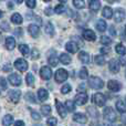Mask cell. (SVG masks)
Listing matches in <instances>:
<instances>
[{"instance_id":"8992f818","label":"cell","mask_w":126,"mask_h":126,"mask_svg":"<svg viewBox=\"0 0 126 126\" xmlns=\"http://www.w3.org/2000/svg\"><path fill=\"white\" fill-rule=\"evenodd\" d=\"M40 75L43 80H50L51 76H52V71H51L50 67L48 66H43L40 70Z\"/></svg>"},{"instance_id":"681fc988","label":"cell","mask_w":126,"mask_h":126,"mask_svg":"<svg viewBox=\"0 0 126 126\" xmlns=\"http://www.w3.org/2000/svg\"><path fill=\"white\" fill-rule=\"evenodd\" d=\"M110 31H111V35L115 37V35H116V32H115V29H114V27H113V26H112L111 28H110Z\"/></svg>"},{"instance_id":"5b68a950","label":"cell","mask_w":126,"mask_h":126,"mask_svg":"<svg viewBox=\"0 0 126 126\" xmlns=\"http://www.w3.org/2000/svg\"><path fill=\"white\" fill-rule=\"evenodd\" d=\"M15 66H16V69L19 70V71L24 72L28 70V62L23 59H18L17 61L15 62Z\"/></svg>"},{"instance_id":"9a60e30c","label":"cell","mask_w":126,"mask_h":126,"mask_svg":"<svg viewBox=\"0 0 126 126\" xmlns=\"http://www.w3.org/2000/svg\"><path fill=\"white\" fill-rule=\"evenodd\" d=\"M65 49H66V51L70 53H75V52H78V50H79V46L75 43V42L71 41V42H67L66 43Z\"/></svg>"},{"instance_id":"836d02e7","label":"cell","mask_w":126,"mask_h":126,"mask_svg":"<svg viewBox=\"0 0 126 126\" xmlns=\"http://www.w3.org/2000/svg\"><path fill=\"white\" fill-rule=\"evenodd\" d=\"M26 79H27V84H28V85H30V86H32V85L34 84V78H33V75H32V74H31V73L27 74Z\"/></svg>"},{"instance_id":"4fadbf2b","label":"cell","mask_w":126,"mask_h":126,"mask_svg":"<svg viewBox=\"0 0 126 126\" xmlns=\"http://www.w3.org/2000/svg\"><path fill=\"white\" fill-rule=\"evenodd\" d=\"M28 30H29V33H30L33 38H37L40 32V27L37 26V24H30V26L28 27Z\"/></svg>"},{"instance_id":"484cf974","label":"cell","mask_w":126,"mask_h":126,"mask_svg":"<svg viewBox=\"0 0 126 126\" xmlns=\"http://www.w3.org/2000/svg\"><path fill=\"white\" fill-rule=\"evenodd\" d=\"M12 122H13V117L11 115H6L2 118V124L4 126H10L12 124Z\"/></svg>"},{"instance_id":"60d3db41","label":"cell","mask_w":126,"mask_h":126,"mask_svg":"<svg viewBox=\"0 0 126 126\" xmlns=\"http://www.w3.org/2000/svg\"><path fill=\"white\" fill-rule=\"evenodd\" d=\"M80 78L82 79V80H85V79L87 78V70L85 69V67H83V69H81V71H80Z\"/></svg>"},{"instance_id":"83f0119b","label":"cell","mask_w":126,"mask_h":126,"mask_svg":"<svg viewBox=\"0 0 126 126\" xmlns=\"http://www.w3.org/2000/svg\"><path fill=\"white\" fill-rule=\"evenodd\" d=\"M41 113L44 116H48L51 114V106L50 105H42L41 106Z\"/></svg>"},{"instance_id":"d4e9b609","label":"cell","mask_w":126,"mask_h":126,"mask_svg":"<svg viewBox=\"0 0 126 126\" xmlns=\"http://www.w3.org/2000/svg\"><path fill=\"white\" fill-rule=\"evenodd\" d=\"M112 16H113V10H112V8L105 7V8L103 9V17L106 18V19H110V18H112Z\"/></svg>"},{"instance_id":"bcb514c9","label":"cell","mask_w":126,"mask_h":126,"mask_svg":"<svg viewBox=\"0 0 126 126\" xmlns=\"http://www.w3.org/2000/svg\"><path fill=\"white\" fill-rule=\"evenodd\" d=\"M0 84H1V86L3 87V89H7V82H6V80H4L3 78L0 79Z\"/></svg>"},{"instance_id":"7dc6e473","label":"cell","mask_w":126,"mask_h":126,"mask_svg":"<svg viewBox=\"0 0 126 126\" xmlns=\"http://www.w3.org/2000/svg\"><path fill=\"white\" fill-rule=\"evenodd\" d=\"M1 29L4 31H8L9 28H8V23L7 22H3V23H1Z\"/></svg>"},{"instance_id":"e575fe53","label":"cell","mask_w":126,"mask_h":126,"mask_svg":"<svg viewBox=\"0 0 126 126\" xmlns=\"http://www.w3.org/2000/svg\"><path fill=\"white\" fill-rule=\"evenodd\" d=\"M95 62H96V64H98V65H103L105 63V58L103 57V55H96L95 57Z\"/></svg>"},{"instance_id":"7a4b0ae2","label":"cell","mask_w":126,"mask_h":126,"mask_svg":"<svg viewBox=\"0 0 126 126\" xmlns=\"http://www.w3.org/2000/svg\"><path fill=\"white\" fill-rule=\"evenodd\" d=\"M89 85L94 90H98V89H102L104 86V82H103L102 79L97 78V76H92L90 78L89 80Z\"/></svg>"},{"instance_id":"11a10c76","label":"cell","mask_w":126,"mask_h":126,"mask_svg":"<svg viewBox=\"0 0 126 126\" xmlns=\"http://www.w3.org/2000/svg\"><path fill=\"white\" fill-rule=\"evenodd\" d=\"M121 126H125V125H124V124H122V125H121Z\"/></svg>"},{"instance_id":"7402d4cb","label":"cell","mask_w":126,"mask_h":126,"mask_svg":"<svg viewBox=\"0 0 126 126\" xmlns=\"http://www.w3.org/2000/svg\"><path fill=\"white\" fill-rule=\"evenodd\" d=\"M106 22L104 21V20H98L97 22H96V29H97L98 31H101V32H104L105 30H106Z\"/></svg>"},{"instance_id":"f546056e","label":"cell","mask_w":126,"mask_h":126,"mask_svg":"<svg viewBox=\"0 0 126 126\" xmlns=\"http://www.w3.org/2000/svg\"><path fill=\"white\" fill-rule=\"evenodd\" d=\"M46 33H48L49 35H53V34H54V27L52 26V23H51V22L47 23V26H46Z\"/></svg>"},{"instance_id":"e0dca14e","label":"cell","mask_w":126,"mask_h":126,"mask_svg":"<svg viewBox=\"0 0 126 126\" xmlns=\"http://www.w3.org/2000/svg\"><path fill=\"white\" fill-rule=\"evenodd\" d=\"M73 120H74V122H76V123H80V124H84V123H86L87 118H86V116H85L84 114H82V113H76V114H74Z\"/></svg>"},{"instance_id":"d6986e66","label":"cell","mask_w":126,"mask_h":126,"mask_svg":"<svg viewBox=\"0 0 126 126\" xmlns=\"http://www.w3.org/2000/svg\"><path fill=\"white\" fill-rule=\"evenodd\" d=\"M48 96H49V94L46 89H40L38 91V97H39V101H41V102H44L48 98Z\"/></svg>"},{"instance_id":"9c48e42d","label":"cell","mask_w":126,"mask_h":126,"mask_svg":"<svg viewBox=\"0 0 126 126\" xmlns=\"http://www.w3.org/2000/svg\"><path fill=\"white\" fill-rule=\"evenodd\" d=\"M107 86H109L110 91H112V92H118L121 90V84L116 80L109 81V84H107Z\"/></svg>"},{"instance_id":"ba28073f","label":"cell","mask_w":126,"mask_h":126,"mask_svg":"<svg viewBox=\"0 0 126 126\" xmlns=\"http://www.w3.org/2000/svg\"><path fill=\"white\" fill-rule=\"evenodd\" d=\"M8 96H9V98H10L12 102L17 103L18 101L20 100V97H21V92H20L19 90H12V91L9 92Z\"/></svg>"},{"instance_id":"44dd1931","label":"cell","mask_w":126,"mask_h":126,"mask_svg":"<svg viewBox=\"0 0 126 126\" xmlns=\"http://www.w3.org/2000/svg\"><path fill=\"white\" fill-rule=\"evenodd\" d=\"M6 47L8 50H13L16 47V40L12 37H9L6 39Z\"/></svg>"},{"instance_id":"f907efd6","label":"cell","mask_w":126,"mask_h":126,"mask_svg":"<svg viewBox=\"0 0 126 126\" xmlns=\"http://www.w3.org/2000/svg\"><path fill=\"white\" fill-rule=\"evenodd\" d=\"M15 126H24V123L22 122V121H17V122L15 123Z\"/></svg>"},{"instance_id":"1f68e13d","label":"cell","mask_w":126,"mask_h":126,"mask_svg":"<svg viewBox=\"0 0 126 126\" xmlns=\"http://www.w3.org/2000/svg\"><path fill=\"white\" fill-rule=\"evenodd\" d=\"M101 42H102V44H104V46H111L112 39L110 37H107V35H103V37L101 38Z\"/></svg>"},{"instance_id":"6da1fadb","label":"cell","mask_w":126,"mask_h":126,"mask_svg":"<svg viewBox=\"0 0 126 126\" xmlns=\"http://www.w3.org/2000/svg\"><path fill=\"white\" fill-rule=\"evenodd\" d=\"M103 116H104V120L110 123L115 122L116 118H117L115 112H114V110L112 107H105L104 112H103Z\"/></svg>"},{"instance_id":"603a6c76","label":"cell","mask_w":126,"mask_h":126,"mask_svg":"<svg viewBox=\"0 0 126 126\" xmlns=\"http://www.w3.org/2000/svg\"><path fill=\"white\" fill-rule=\"evenodd\" d=\"M11 21L13 22V23L16 24H20L22 23V17L20 13H13L12 16H11Z\"/></svg>"},{"instance_id":"cb8c5ba5","label":"cell","mask_w":126,"mask_h":126,"mask_svg":"<svg viewBox=\"0 0 126 126\" xmlns=\"http://www.w3.org/2000/svg\"><path fill=\"white\" fill-rule=\"evenodd\" d=\"M60 62L63 63V64H70L71 63V58H70L69 54L66 53H62L60 55Z\"/></svg>"},{"instance_id":"f6af8a7d","label":"cell","mask_w":126,"mask_h":126,"mask_svg":"<svg viewBox=\"0 0 126 126\" xmlns=\"http://www.w3.org/2000/svg\"><path fill=\"white\" fill-rule=\"evenodd\" d=\"M26 3H27V6H28L29 8H31V9L35 7V1L34 0H27Z\"/></svg>"},{"instance_id":"816d5d0a","label":"cell","mask_w":126,"mask_h":126,"mask_svg":"<svg viewBox=\"0 0 126 126\" xmlns=\"http://www.w3.org/2000/svg\"><path fill=\"white\" fill-rule=\"evenodd\" d=\"M121 63H122V65H125V59H124V55H123V57L121 58Z\"/></svg>"},{"instance_id":"3957f363","label":"cell","mask_w":126,"mask_h":126,"mask_svg":"<svg viewBox=\"0 0 126 126\" xmlns=\"http://www.w3.org/2000/svg\"><path fill=\"white\" fill-rule=\"evenodd\" d=\"M67 72L65 71L64 69H59L57 71V73H55V81H57V83H62L64 82L65 80L67 79Z\"/></svg>"},{"instance_id":"30bf717a","label":"cell","mask_w":126,"mask_h":126,"mask_svg":"<svg viewBox=\"0 0 126 126\" xmlns=\"http://www.w3.org/2000/svg\"><path fill=\"white\" fill-rule=\"evenodd\" d=\"M109 67H110V71H111L112 73H117V72L120 71V62L115 59H112L111 61H110Z\"/></svg>"},{"instance_id":"f35d334b","label":"cell","mask_w":126,"mask_h":126,"mask_svg":"<svg viewBox=\"0 0 126 126\" xmlns=\"http://www.w3.org/2000/svg\"><path fill=\"white\" fill-rule=\"evenodd\" d=\"M54 11L57 13H63L65 11V7L63 6L62 3H60V4H58L57 7H55V9H54Z\"/></svg>"},{"instance_id":"ab89813d","label":"cell","mask_w":126,"mask_h":126,"mask_svg":"<svg viewBox=\"0 0 126 126\" xmlns=\"http://www.w3.org/2000/svg\"><path fill=\"white\" fill-rule=\"evenodd\" d=\"M47 124L49 126H57L58 121H57V118H54V117H50V118H48V121H47Z\"/></svg>"},{"instance_id":"f1b7e54d","label":"cell","mask_w":126,"mask_h":126,"mask_svg":"<svg viewBox=\"0 0 126 126\" xmlns=\"http://www.w3.org/2000/svg\"><path fill=\"white\" fill-rule=\"evenodd\" d=\"M19 50H20V52L22 53V54L24 55V57H27V55L29 54V47L27 46V44H20L19 46Z\"/></svg>"},{"instance_id":"d6a6232c","label":"cell","mask_w":126,"mask_h":126,"mask_svg":"<svg viewBox=\"0 0 126 126\" xmlns=\"http://www.w3.org/2000/svg\"><path fill=\"white\" fill-rule=\"evenodd\" d=\"M115 50H116V52H117L118 54H121L122 57L125 54V47L123 46V44H117L116 48H115Z\"/></svg>"},{"instance_id":"d590c367","label":"cell","mask_w":126,"mask_h":126,"mask_svg":"<svg viewBox=\"0 0 126 126\" xmlns=\"http://www.w3.org/2000/svg\"><path fill=\"white\" fill-rule=\"evenodd\" d=\"M84 1H80V0H74L73 1V6L75 7L76 9H82L84 8Z\"/></svg>"},{"instance_id":"7bdbcfd3","label":"cell","mask_w":126,"mask_h":126,"mask_svg":"<svg viewBox=\"0 0 126 126\" xmlns=\"http://www.w3.org/2000/svg\"><path fill=\"white\" fill-rule=\"evenodd\" d=\"M26 98H27V101H30V102H32V103H35V102H37V101L33 98V94H32V93H27Z\"/></svg>"},{"instance_id":"277c9868","label":"cell","mask_w":126,"mask_h":126,"mask_svg":"<svg viewBox=\"0 0 126 126\" xmlns=\"http://www.w3.org/2000/svg\"><path fill=\"white\" fill-rule=\"evenodd\" d=\"M93 101L97 106H103V105L105 104V102H106V97H105V95L102 93H96V94H94V96H93Z\"/></svg>"},{"instance_id":"52a82bcc","label":"cell","mask_w":126,"mask_h":126,"mask_svg":"<svg viewBox=\"0 0 126 126\" xmlns=\"http://www.w3.org/2000/svg\"><path fill=\"white\" fill-rule=\"evenodd\" d=\"M8 80L13 86H19V85L21 84V78H20V75H18V74H16V73L10 74Z\"/></svg>"},{"instance_id":"b9f144b4","label":"cell","mask_w":126,"mask_h":126,"mask_svg":"<svg viewBox=\"0 0 126 126\" xmlns=\"http://www.w3.org/2000/svg\"><path fill=\"white\" fill-rule=\"evenodd\" d=\"M31 116H32V118H33V120H35V121H40V118H41V116L39 115V113H38V112H35V111L31 112Z\"/></svg>"},{"instance_id":"8fae6325","label":"cell","mask_w":126,"mask_h":126,"mask_svg":"<svg viewBox=\"0 0 126 126\" xmlns=\"http://www.w3.org/2000/svg\"><path fill=\"white\" fill-rule=\"evenodd\" d=\"M125 19V11L123 9H117L114 12V20L116 22H122Z\"/></svg>"},{"instance_id":"db71d44e","label":"cell","mask_w":126,"mask_h":126,"mask_svg":"<svg viewBox=\"0 0 126 126\" xmlns=\"http://www.w3.org/2000/svg\"><path fill=\"white\" fill-rule=\"evenodd\" d=\"M1 17H2V11L0 10V18H1Z\"/></svg>"},{"instance_id":"c3c4849f","label":"cell","mask_w":126,"mask_h":126,"mask_svg":"<svg viewBox=\"0 0 126 126\" xmlns=\"http://www.w3.org/2000/svg\"><path fill=\"white\" fill-rule=\"evenodd\" d=\"M44 12H46V15H49V16H50V15H52V13H53V11H52V8H47Z\"/></svg>"},{"instance_id":"7c38bea8","label":"cell","mask_w":126,"mask_h":126,"mask_svg":"<svg viewBox=\"0 0 126 126\" xmlns=\"http://www.w3.org/2000/svg\"><path fill=\"white\" fill-rule=\"evenodd\" d=\"M87 102V95L86 93H79L75 96V103L78 105H83Z\"/></svg>"},{"instance_id":"8d00e7d4","label":"cell","mask_w":126,"mask_h":126,"mask_svg":"<svg viewBox=\"0 0 126 126\" xmlns=\"http://www.w3.org/2000/svg\"><path fill=\"white\" fill-rule=\"evenodd\" d=\"M49 63H50V65H52V66H57L58 64V58L55 57V55H51L50 58H49Z\"/></svg>"},{"instance_id":"5bb4252c","label":"cell","mask_w":126,"mask_h":126,"mask_svg":"<svg viewBox=\"0 0 126 126\" xmlns=\"http://www.w3.org/2000/svg\"><path fill=\"white\" fill-rule=\"evenodd\" d=\"M55 105H57V111L59 113V115H61V117H65L66 116V110L65 106L59 101H55Z\"/></svg>"},{"instance_id":"2e32d148","label":"cell","mask_w":126,"mask_h":126,"mask_svg":"<svg viewBox=\"0 0 126 126\" xmlns=\"http://www.w3.org/2000/svg\"><path fill=\"white\" fill-rule=\"evenodd\" d=\"M83 37H84V39L87 40V41H94V40L96 39L95 32L92 30H85L84 32H83Z\"/></svg>"},{"instance_id":"74e56055","label":"cell","mask_w":126,"mask_h":126,"mask_svg":"<svg viewBox=\"0 0 126 126\" xmlns=\"http://www.w3.org/2000/svg\"><path fill=\"white\" fill-rule=\"evenodd\" d=\"M71 85L70 84H65V85H63L62 86V89H61V93L63 94H67V93H70L71 92Z\"/></svg>"},{"instance_id":"ffe728a7","label":"cell","mask_w":126,"mask_h":126,"mask_svg":"<svg viewBox=\"0 0 126 126\" xmlns=\"http://www.w3.org/2000/svg\"><path fill=\"white\" fill-rule=\"evenodd\" d=\"M79 59H80V61L82 63H84V64L90 63V55L87 54L86 52H84V51H81V52L79 53Z\"/></svg>"},{"instance_id":"f5cc1de1","label":"cell","mask_w":126,"mask_h":126,"mask_svg":"<svg viewBox=\"0 0 126 126\" xmlns=\"http://www.w3.org/2000/svg\"><path fill=\"white\" fill-rule=\"evenodd\" d=\"M110 51H111V49H102L101 52H110Z\"/></svg>"},{"instance_id":"4dcf8cb0","label":"cell","mask_w":126,"mask_h":126,"mask_svg":"<svg viewBox=\"0 0 126 126\" xmlns=\"http://www.w3.org/2000/svg\"><path fill=\"white\" fill-rule=\"evenodd\" d=\"M64 106H65V110H67L69 112H73L74 110H75L73 101H66V103H65Z\"/></svg>"},{"instance_id":"ee69618b","label":"cell","mask_w":126,"mask_h":126,"mask_svg":"<svg viewBox=\"0 0 126 126\" xmlns=\"http://www.w3.org/2000/svg\"><path fill=\"white\" fill-rule=\"evenodd\" d=\"M38 58H39V53H38V50H37V49H33V50H32V53H31V59L35 60V59H38Z\"/></svg>"},{"instance_id":"4316f807","label":"cell","mask_w":126,"mask_h":126,"mask_svg":"<svg viewBox=\"0 0 126 126\" xmlns=\"http://www.w3.org/2000/svg\"><path fill=\"white\" fill-rule=\"evenodd\" d=\"M116 109H117V111L120 112V113H125V103L124 101L120 100L117 101V103H116Z\"/></svg>"},{"instance_id":"ac0fdd59","label":"cell","mask_w":126,"mask_h":126,"mask_svg":"<svg viewBox=\"0 0 126 126\" xmlns=\"http://www.w3.org/2000/svg\"><path fill=\"white\" fill-rule=\"evenodd\" d=\"M90 9L93 12H97L101 9V1H98V0H92L90 2Z\"/></svg>"}]
</instances>
